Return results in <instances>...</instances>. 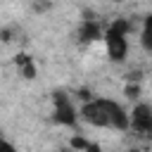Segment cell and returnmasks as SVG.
Instances as JSON below:
<instances>
[{
  "label": "cell",
  "instance_id": "obj_13",
  "mask_svg": "<svg viewBox=\"0 0 152 152\" xmlns=\"http://www.w3.org/2000/svg\"><path fill=\"white\" fill-rule=\"evenodd\" d=\"M74 95H76V100H81V102H88V100H93V97H95V95H93L88 88H78Z\"/></svg>",
  "mask_w": 152,
  "mask_h": 152
},
{
  "label": "cell",
  "instance_id": "obj_1",
  "mask_svg": "<svg viewBox=\"0 0 152 152\" xmlns=\"http://www.w3.org/2000/svg\"><path fill=\"white\" fill-rule=\"evenodd\" d=\"M131 31H133V24H131L128 19H124V17L114 19V21L104 28L102 40H104V48H107V57H109L114 64L126 62V57H128V36H131Z\"/></svg>",
  "mask_w": 152,
  "mask_h": 152
},
{
  "label": "cell",
  "instance_id": "obj_2",
  "mask_svg": "<svg viewBox=\"0 0 152 152\" xmlns=\"http://www.w3.org/2000/svg\"><path fill=\"white\" fill-rule=\"evenodd\" d=\"M52 124L64 126V128H74L78 124V109L74 104V97L66 90H52Z\"/></svg>",
  "mask_w": 152,
  "mask_h": 152
},
{
  "label": "cell",
  "instance_id": "obj_16",
  "mask_svg": "<svg viewBox=\"0 0 152 152\" xmlns=\"http://www.w3.org/2000/svg\"><path fill=\"white\" fill-rule=\"evenodd\" d=\"M83 152H102V147H100L97 142H93V140H90V142H88V147H86Z\"/></svg>",
  "mask_w": 152,
  "mask_h": 152
},
{
  "label": "cell",
  "instance_id": "obj_14",
  "mask_svg": "<svg viewBox=\"0 0 152 152\" xmlns=\"http://www.w3.org/2000/svg\"><path fill=\"white\" fill-rule=\"evenodd\" d=\"M140 81H142V71H140V69L128 71V83H140Z\"/></svg>",
  "mask_w": 152,
  "mask_h": 152
},
{
  "label": "cell",
  "instance_id": "obj_9",
  "mask_svg": "<svg viewBox=\"0 0 152 152\" xmlns=\"http://www.w3.org/2000/svg\"><path fill=\"white\" fill-rule=\"evenodd\" d=\"M50 10H52V0H33L31 2V12H36V14H45Z\"/></svg>",
  "mask_w": 152,
  "mask_h": 152
},
{
  "label": "cell",
  "instance_id": "obj_12",
  "mask_svg": "<svg viewBox=\"0 0 152 152\" xmlns=\"http://www.w3.org/2000/svg\"><path fill=\"white\" fill-rule=\"evenodd\" d=\"M0 40H2V43H12V40H14V28H12V26L0 28Z\"/></svg>",
  "mask_w": 152,
  "mask_h": 152
},
{
  "label": "cell",
  "instance_id": "obj_11",
  "mask_svg": "<svg viewBox=\"0 0 152 152\" xmlns=\"http://www.w3.org/2000/svg\"><path fill=\"white\" fill-rule=\"evenodd\" d=\"M28 62H33V57H31L28 52H19V55H14V64H17V69L24 66V64H28Z\"/></svg>",
  "mask_w": 152,
  "mask_h": 152
},
{
  "label": "cell",
  "instance_id": "obj_15",
  "mask_svg": "<svg viewBox=\"0 0 152 152\" xmlns=\"http://www.w3.org/2000/svg\"><path fill=\"white\" fill-rule=\"evenodd\" d=\"M0 152H17V150H14V145H12L7 138L0 135Z\"/></svg>",
  "mask_w": 152,
  "mask_h": 152
},
{
  "label": "cell",
  "instance_id": "obj_5",
  "mask_svg": "<svg viewBox=\"0 0 152 152\" xmlns=\"http://www.w3.org/2000/svg\"><path fill=\"white\" fill-rule=\"evenodd\" d=\"M102 33H104V28H102V24L97 21V17H86V19H81V24L76 26V43L90 45V43H95V40H102Z\"/></svg>",
  "mask_w": 152,
  "mask_h": 152
},
{
  "label": "cell",
  "instance_id": "obj_3",
  "mask_svg": "<svg viewBox=\"0 0 152 152\" xmlns=\"http://www.w3.org/2000/svg\"><path fill=\"white\" fill-rule=\"evenodd\" d=\"M128 131H135L142 138L152 135V104L150 102H135L128 112Z\"/></svg>",
  "mask_w": 152,
  "mask_h": 152
},
{
  "label": "cell",
  "instance_id": "obj_4",
  "mask_svg": "<svg viewBox=\"0 0 152 152\" xmlns=\"http://www.w3.org/2000/svg\"><path fill=\"white\" fill-rule=\"evenodd\" d=\"M102 104L107 112V128L121 131V133L128 131V112L124 109V104L116 100H109V97H102Z\"/></svg>",
  "mask_w": 152,
  "mask_h": 152
},
{
  "label": "cell",
  "instance_id": "obj_6",
  "mask_svg": "<svg viewBox=\"0 0 152 152\" xmlns=\"http://www.w3.org/2000/svg\"><path fill=\"white\" fill-rule=\"evenodd\" d=\"M140 45L145 52H152V14H145L140 28Z\"/></svg>",
  "mask_w": 152,
  "mask_h": 152
},
{
  "label": "cell",
  "instance_id": "obj_17",
  "mask_svg": "<svg viewBox=\"0 0 152 152\" xmlns=\"http://www.w3.org/2000/svg\"><path fill=\"white\" fill-rule=\"evenodd\" d=\"M57 152H74L69 145H62V147H57Z\"/></svg>",
  "mask_w": 152,
  "mask_h": 152
},
{
  "label": "cell",
  "instance_id": "obj_7",
  "mask_svg": "<svg viewBox=\"0 0 152 152\" xmlns=\"http://www.w3.org/2000/svg\"><path fill=\"white\" fill-rule=\"evenodd\" d=\"M88 142H90V140H88L86 135H78V133H76V135H71V138H69V142H66V145H69L74 152H83V150L88 147Z\"/></svg>",
  "mask_w": 152,
  "mask_h": 152
},
{
  "label": "cell",
  "instance_id": "obj_10",
  "mask_svg": "<svg viewBox=\"0 0 152 152\" xmlns=\"http://www.w3.org/2000/svg\"><path fill=\"white\" fill-rule=\"evenodd\" d=\"M124 95L128 100H138L140 97V83H126L124 86Z\"/></svg>",
  "mask_w": 152,
  "mask_h": 152
},
{
  "label": "cell",
  "instance_id": "obj_8",
  "mask_svg": "<svg viewBox=\"0 0 152 152\" xmlns=\"http://www.w3.org/2000/svg\"><path fill=\"white\" fill-rule=\"evenodd\" d=\"M19 76H21L24 81H33V78L38 76V66H36V62H28V64L19 66Z\"/></svg>",
  "mask_w": 152,
  "mask_h": 152
},
{
  "label": "cell",
  "instance_id": "obj_18",
  "mask_svg": "<svg viewBox=\"0 0 152 152\" xmlns=\"http://www.w3.org/2000/svg\"><path fill=\"white\" fill-rule=\"evenodd\" d=\"M126 152H145V150H140V147H128Z\"/></svg>",
  "mask_w": 152,
  "mask_h": 152
}]
</instances>
